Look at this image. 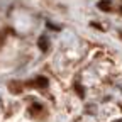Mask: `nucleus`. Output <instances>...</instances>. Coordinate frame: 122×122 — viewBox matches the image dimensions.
Segmentation results:
<instances>
[{"instance_id":"obj_1","label":"nucleus","mask_w":122,"mask_h":122,"mask_svg":"<svg viewBox=\"0 0 122 122\" xmlns=\"http://www.w3.org/2000/svg\"><path fill=\"white\" fill-rule=\"evenodd\" d=\"M36 86H39V88H46L49 85V81H48V78H44V76H39V78H36V83H34Z\"/></svg>"},{"instance_id":"obj_4","label":"nucleus","mask_w":122,"mask_h":122,"mask_svg":"<svg viewBox=\"0 0 122 122\" xmlns=\"http://www.w3.org/2000/svg\"><path fill=\"white\" fill-rule=\"evenodd\" d=\"M41 109H42V107H41L39 103H32V107H30V112H32V114H34V112H39Z\"/></svg>"},{"instance_id":"obj_5","label":"nucleus","mask_w":122,"mask_h":122,"mask_svg":"<svg viewBox=\"0 0 122 122\" xmlns=\"http://www.w3.org/2000/svg\"><path fill=\"white\" fill-rule=\"evenodd\" d=\"M75 90H76V92H78V93H80V95L83 97V93H85V92H83V88H81L80 85H75Z\"/></svg>"},{"instance_id":"obj_3","label":"nucleus","mask_w":122,"mask_h":122,"mask_svg":"<svg viewBox=\"0 0 122 122\" xmlns=\"http://www.w3.org/2000/svg\"><path fill=\"white\" fill-rule=\"evenodd\" d=\"M39 48H41V51H48L49 42H48V39H46V37H41V39H39Z\"/></svg>"},{"instance_id":"obj_2","label":"nucleus","mask_w":122,"mask_h":122,"mask_svg":"<svg viewBox=\"0 0 122 122\" xmlns=\"http://www.w3.org/2000/svg\"><path fill=\"white\" fill-rule=\"evenodd\" d=\"M98 9H100V10H105V12H109V10L112 9V4L109 2V0H100V2H98Z\"/></svg>"},{"instance_id":"obj_6","label":"nucleus","mask_w":122,"mask_h":122,"mask_svg":"<svg viewBox=\"0 0 122 122\" xmlns=\"http://www.w3.org/2000/svg\"><path fill=\"white\" fill-rule=\"evenodd\" d=\"M10 88L15 90V92H20V85H10Z\"/></svg>"},{"instance_id":"obj_8","label":"nucleus","mask_w":122,"mask_h":122,"mask_svg":"<svg viewBox=\"0 0 122 122\" xmlns=\"http://www.w3.org/2000/svg\"><path fill=\"white\" fill-rule=\"evenodd\" d=\"M120 12H122V9H120Z\"/></svg>"},{"instance_id":"obj_7","label":"nucleus","mask_w":122,"mask_h":122,"mask_svg":"<svg viewBox=\"0 0 122 122\" xmlns=\"http://www.w3.org/2000/svg\"><path fill=\"white\" fill-rule=\"evenodd\" d=\"M117 122H122V120H117Z\"/></svg>"}]
</instances>
